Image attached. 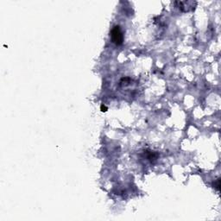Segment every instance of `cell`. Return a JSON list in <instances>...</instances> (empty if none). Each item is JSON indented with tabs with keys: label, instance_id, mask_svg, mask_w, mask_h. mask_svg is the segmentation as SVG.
I'll use <instances>...</instances> for the list:
<instances>
[{
	"label": "cell",
	"instance_id": "cell-1",
	"mask_svg": "<svg viewBox=\"0 0 221 221\" xmlns=\"http://www.w3.org/2000/svg\"><path fill=\"white\" fill-rule=\"evenodd\" d=\"M110 38L112 42L119 46L123 42V35L119 26H114L110 30Z\"/></svg>",
	"mask_w": 221,
	"mask_h": 221
},
{
	"label": "cell",
	"instance_id": "cell-2",
	"mask_svg": "<svg viewBox=\"0 0 221 221\" xmlns=\"http://www.w3.org/2000/svg\"><path fill=\"white\" fill-rule=\"evenodd\" d=\"M100 110H101V111H103V112H105L107 110H108V108L106 107V106H104V105H101V107H100Z\"/></svg>",
	"mask_w": 221,
	"mask_h": 221
}]
</instances>
